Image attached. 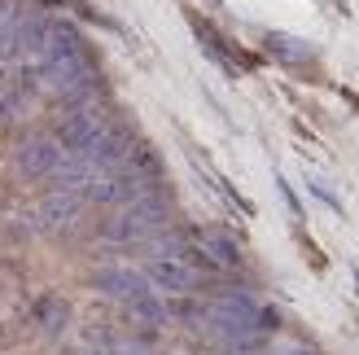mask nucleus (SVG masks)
<instances>
[{"label": "nucleus", "instance_id": "obj_1", "mask_svg": "<svg viewBox=\"0 0 359 355\" xmlns=\"http://www.w3.org/2000/svg\"><path fill=\"white\" fill-rule=\"evenodd\" d=\"M167 220H171V198L163 189L158 193H145L128 206L110 210L97 233H93V246L97 250H132V246H154L158 237L167 233Z\"/></svg>", "mask_w": 359, "mask_h": 355}, {"label": "nucleus", "instance_id": "obj_8", "mask_svg": "<svg viewBox=\"0 0 359 355\" xmlns=\"http://www.w3.org/2000/svg\"><path fill=\"white\" fill-rule=\"evenodd\" d=\"M263 44H267V53H272L276 62H285V66H316V48L307 44V40H294V35H285V31H267L263 35Z\"/></svg>", "mask_w": 359, "mask_h": 355}, {"label": "nucleus", "instance_id": "obj_11", "mask_svg": "<svg viewBox=\"0 0 359 355\" xmlns=\"http://www.w3.org/2000/svg\"><path fill=\"white\" fill-rule=\"evenodd\" d=\"M202 355H267V347H263V351H219V347H210V351H202Z\"/></svg>", "mask_w": 359, "mask_h": 355}, {"label": "nucleus", "instance_id": "obj_12", "mask_svg": "<svg viewBox=\"0 0 359 355\" xmlns=\"http://www.w3.org/2000/svg\"><path fill=\"white\" fill-rule=\"evenodd\" d=\"M267 355H316V351H307V347H285V351H267Z\"/></svg>", "mask_w": 359, "mask_h": 355}, {"label": "nucleus", "instance_id": "obj_3", "mask_svg": "<svg viewBox=\"0 0 359 355\" xmlns=\"http://www.w3.org/2000/svg\"><path fill=\"white\" fill-rule=\"evenodd\" d=\"M88 286L105 298H114V303H136V298H145V294H158L149 286V276L140 268H128V263H101V268L88 272Z\"/></svg>", "mask_w": 359, "mask_h": 355}, {"label": "nucleus", "instance_id": "obj_9", "mask_svg": "<svg viewBox=\"0 0 359 355\" xmlns=\"http://www.w3.org/2000/svg\"><path fill=\"white\" fill-rule=\"evenodd\" d=\"M311 193H316V198H320V202H325V206H333V210H337V215H342V202H337V198H333V193H329L325 185H320V180H311Z\"/></svg>", "mask_w": 359, "mask_h": 355}, {"label": "nucleus", "instance_id": "obj_2", "mask_svg": "<svg viewBox=\"0 0 359 355\" xmlns=\"http://www.w3.org/2000/svg\"><path fill=\"white\" fill-rule=\"evenodd\" d=\"M9 163L22 180H53L57 167L66 163V149L53 140V132H27V136H18Z\"/></svg>", "mask_w": 359, "mask_h": 355}, {"label": "nucleus", "instance_id": "obj_10", "mask_svg": "<svg viewBox=\"0 0 359 355\" xmlns=\"http://www.w3.org/2000/svg\"><path fill=\"white\" fill-rule=\"evenodd\" d=\"M66 355H110V351H105V347H97V342H88V338H79V342L70 347Z\"/></svg>", "mask_w": 359, "mask_h": 355}, {"label": "nucleus", "instance_id": "obj_7", "mask_svg": "<svg viewBox=\"0 0 359 355\" xmlns=\"http://www.w3.org/2000/svg\"><path fill=\"white\" fill-rule=\"evenodd\" d=\"M35 329H40L44 338H62L70 329V303L62 294H40L35 298Z\"/></svg>", "mask_w": 359, "mask_h": 355}, {"label": "nucleus", "instance_id": "obj_6", "mask_svg": "<svg viewBox=\"0 0 359 355\" xmlns=\"http://www.w3.org/2000/svg\"><path fill=\"white\" fill-rule=\"evenodd\" d=\"M123 316L136 325L140 338H149L154 329H163V325L171 321V307H167L158 294H145V298H136V303H123Z\"/></svg>", "mask_w": 359, "mask_h": 355}, {"label": "nucleus", "instance_id": "obj_4", "mask_svg": "<svg viewBox=\"0 0 359 355\" xmlns=\"http://www.w3.org/2000/svg\"><path fill=\"white\" fill-rule=\"evenodd\" d=\"M83 198L79 193H62V189H48L40 202H35V215L31 224H40V233H53V237H66L83 224Z\"/></svg>", "mask_w": 359, "mask_h": 355}, {"label": "nucleus", "instance_id": "obj_5", "mask_svg": "<svg viewBox=\"0 0 359 355\" xmlns=\"http://www.w3.org/2000/svg\"><path fill=\"white\" fill-rule=\"evenodd\" d=\"M189 246H193V255L202 259V268L210 276H219V272H237L241 268V250H237V241H232L228 233H219V228H193V233H184Z\"/></svg>", "mask_w": 359, "mask_h": 355}]
</instances>
